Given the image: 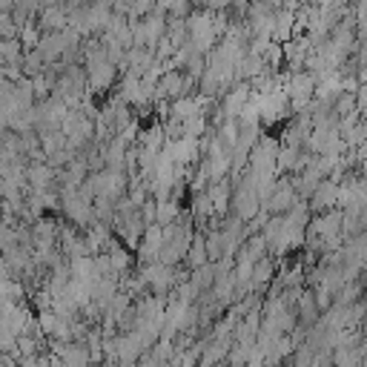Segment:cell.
<instances>
[]
</instances>
